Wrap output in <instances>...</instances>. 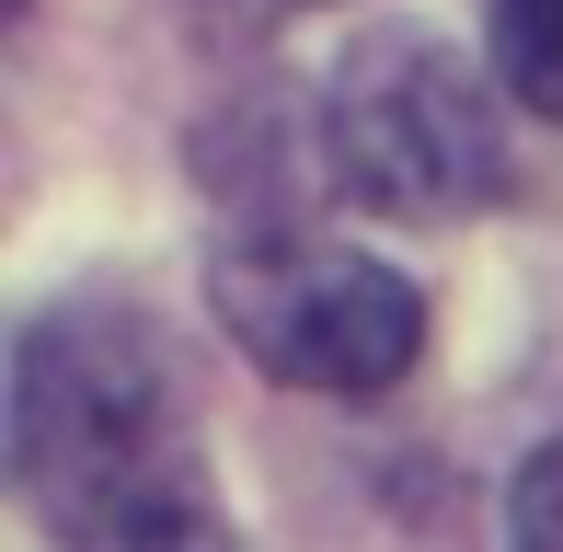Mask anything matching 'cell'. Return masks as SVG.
<instances>
[{"label": "cell", "mask_w": 563, "mask_h": 552, "mask_svg": "<svg viewBox=\"0 0 563 552\" xmlns=\"http://www.w3.org/2000/svg\"><path fill=\"white\" fill-rule=\"evenodd\" d=\"M196 461L185 380H173L162 322H139L126 299H58L23 322L12 345V484L46 530H81L92 507L162 484Z\"/></svg>", "instance_id": "6da1fadb"}, {"label": "cell", "mask_w": 563, "mask_h": 552, "mask_svg": "<svg viewBox=\"0 0 563 552\" xmlns=\"http://www.w3.org/2000/svg\"><path fill=\"white\" fill-rule=\"evenodd\" d=\"M334 173L345 196L391 219H460L506 185V128L495 92L449 58L438 35H368L334 69Z\"/></svg>", "instance_id": "7a4b0ae2"}, {"label": "cell", "mask_w": 563, "mask_h": 552, "mask_svg": "<svg viewBox=\"0 0 563 552\" xmlns=\"http://www.w3.org/2000/svg\"><path fill=\"white\" fill-rule=\"evenodd\" d=\"M219 322L242 334L253 368L299 391H391L426 357V299L345 242H230Z\"/></svg>", "instance_id": "3957f363"}, {"label": "cell", "mask_w": 563, "mask_h": 552, "mask_svg": "<svg viewBox=\"0 0 563 552\" xmlns=\"http://www.w3.org/2000/svg\"><path fill=\"white\" fill-rule=\"evenodd\" d=\"M58 552H242V541H230L219 495L196 484V461H185V472H162V484L115 495V507H92Z\"/></svg>", "instance_id": "277c9868"}, {"label": "cell", "mask_w": 563, "mask_h": 552, "mask_svg": "<svg viewBox=\"0 0 563 552\" xmlns=\"http://www.w3.org/2000/svg\"><path fill=\"white\" fill-rule=\"evenodd\" d=\"M495 69L518 104L563 115V0H495Z\"/></svg>", "instance_id": "5b68a950"}, {"label": "cell", "mask_w": 563, "mask_h": 552, "mask_svg": "<svg viewBox=\"0 0 563 552\" xmlns=\"http://www.w3.org/2000/svg\"><path fill=\"white\" fill-rule=\"evenodd\" d=\"M506 552H563V438H541L518 461V495H506Z\"/></svg>", "instance_id": "8992f818"}]
</instances>
